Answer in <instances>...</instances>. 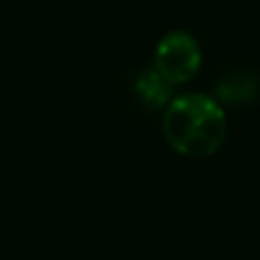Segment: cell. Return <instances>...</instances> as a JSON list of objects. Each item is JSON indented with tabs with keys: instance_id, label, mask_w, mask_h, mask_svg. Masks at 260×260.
Listing matches in <instances>:
<instances>
[{
	"instance_id": "6da1fadb",
	"label": "cell",
	"mask_w": 260,
	"mask_h": 260,
	"mask_svg": "<svg viewBox=\"0 0 260 260\" xmlns=\"http://www.w3.org/2000/svg\"><path fill=\"white\" fill-rule=\"evenodd\" d=\"M165 139L185 157H210L226 142V114L215 99L187 94L169 101L162 119Z\"/></svg>"
},
{
	"instance_id": "7a4b0ae2",
	"label": "cell",
	"mask_w": 260,
	"mask_h": 260,
	"mask_svg": "<svg viewBox=\"0 0 260 260\" xmlns=\"http://www.w3.org/2000/svg\"><path fill=\"white\" fill-rule=\"evenodd\" d=\"M201 67V48L189 32H169L155 46V71L169 85H185Z\"/></svg>"
},
{
	"instance_id": "3957f363",
	"label": "cell",
	"mask_w": 260,
	"mask_h": 260,
	"mask_svg": "<svg viewBox=\"0 0 260 260\" xmlns=\"http://www.w3.org/2000/svg\"><path fill=\"white\" fill-rule=\"evenodd\" d=\"M260 82L249 71H235L231 76L221 78L217 85V96L224 103H249L258 96Z\"/></svg>"
},
{
	"instance_id": "277c9868",
	"label": "cell",
	"mask_w": 260,
	"mask_h": 260,
	"mask_svg": "<svg viewBox=\"0 0 260 260\" xmlns=\"http://www.w3.org/2000/svg\"><path fill=\"white\" fill-rule=\"evenodd\" d=\"M171 87L174 85H169L155 69H144L137 76V80H135V91H137V96L142 99L144 105H148V108H153V110L169 105Z\"/></svg>"
}]
</instances>
